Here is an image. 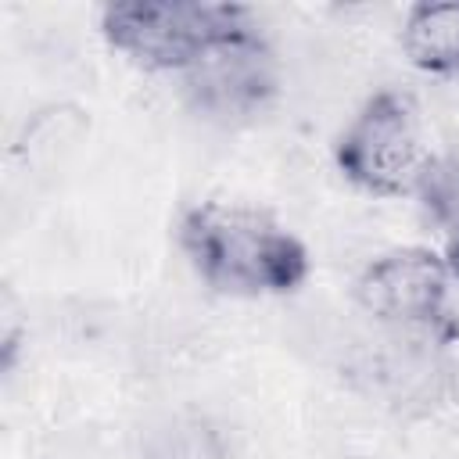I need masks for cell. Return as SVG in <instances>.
<instances>
[{
	"label": "cell",
	"instance_id": "cell-7",
	"mask_svg": "<svg viewBox=\"0 0 459 459\" xmlns=\"http://www.w3.org/2000/svg\"><path fill=\"white\" fill-rule=\"evenodd\" d=\"M427 215L452 233H459V158L430 161L420 186H416Z\"/></svg>",
	"mask_w": 459,
	"mask_h": 459
},
{
	"label": "cell",
	"instance_id": "cell-5",
	"mask_svg": "<svg viewBox=\"0 0 459 459\" xmlns=\"http://www.w3.org/2000/svg\"><path fill=\"white\" fill-rule=\"evenodd\" d=\"M183 90L194 111L215 122H244L258 115L276 93V65L265 39L244 32L183 72Z\"/></svg>",
	"mask_w": 459,
	"mask_h": 459
},
{
	"label": "cell",
	"instance_id": "cell-3",
	"mask_svg": "<svg viewBox=\"0 0 459 459\" xmlns=\"http://www.w3.org/2000/svg\"><path fill=\"white\" fill-rule=\"evenodd\" d=\"M333 158L355 186L380 197L416 194L427 165L434 161L423 147L420 111L398 90H380L355 111L337 136Z\"/></svg>",
	"mask_w": 459,
	"mask_h": 459
},
{
	"label": "cell",
	"instance_id": "cell-4",
	"mask_svg": "<svg viewBox=\"0 0 459 459\" xmlns=\"http://www.w3.org/2000/svg\"><path fill=\"white\" fill-rule=\"evenodd\" d=\"M448 265L430 247H394L377 255L359 283V305L387 326L452 341L459 323L448 308Z\"/></svg>",
	"mask_w": 459,
	"mask_h": 459
},
{
	"label": "cell",
	"instance_id": "cell-1",
	"mask_svg": "<svg viewBox=\"0 0 459 459\" xmlns=\"http://www.w3.org/2000/svg\"><path fill=\"white\" fill-rule=\"evenodd\" d=\"M179 247L197 276L222 294H287L308 276L305 244L265 212L204 201L179 219Z\"/></svg>",
	"mask_w": 459,
	"mask_h": 459
},
{
	"label": "cell",
	"instance_id": "cell-2",
	"mask_svg": "<svg viewBox=\"0 0 459 459\" xmlns=\"http://www.w3.org/2000/svg\"><path fill=\"white\" fill-rule=\"evenodd\" d=\"M100 32L115 50L154 72H186L208 50L255 32L240 4L201 0H122L100 11Z\"/></svg>",
	"mask_w": 459,
	"mask_h": 459
},
{
	"label": "cell",
	"instance_id": "cell-6",
	"mask_svg": "<svg viewBox=\"0 0 459 459\" xmlns=\"http://www.w3.org/2000/svg\"><path fill=\"white\" fill-rule=\"evenodd\" d=\"M402 50L434 75H459V0L416 4L402 25Z\"/></svg>",
	"mask_w": 459,
	"mask_h": 459
},
{
	"label": "cell",
	"instance_id": "cell-8",
	"mask_svg": "<svg viewBox=\"0 0 459 459\" xmlns=\"http://www.w3.org/2000/svg\"><path fill=\"white\" fill-rule=\"evenodd\" d=\"M445 265H448V273L459 280V233H452V237H448V247H445Z\"/></svg>",
	"mask_w": 459,
	"mask_h": 459
}]
</instances>
